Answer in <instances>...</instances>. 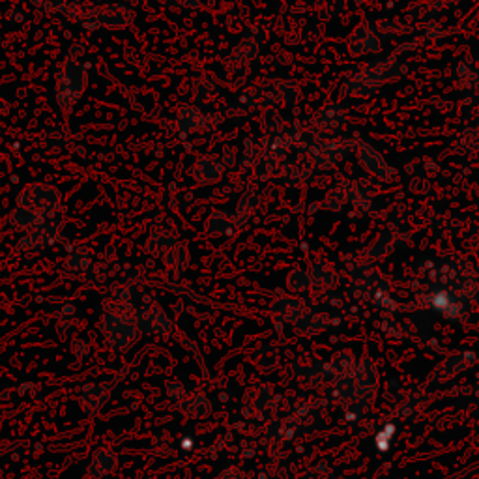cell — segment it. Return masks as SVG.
<instances>
[{"instance_id": "6da1fadb", "label": "cell", "mask_w": 479, "mask_h": 479, "mask_svg": "<svg viewBox=\"0 0 479 479\" xmlns=\"http://www.w3.org/2000/svg\"><path fill=\"white\" fill-rule=\"evenodd\" d=\"M111 395V386L109 384H94L88 388L83 389L81 395V406L84 408L86 414H96L103 408V404L107 403V399Z\"/></svg>"}, {"instance_id": "5b68a950", "label": "cell", "mask_w": 479, "mask_h": 479, "mask_svg": "<svg viewBox=\"0 0 479 479\" xmlns=\"http://www.w3.org/2000/svg\"><path fill=\"white\" fill-rule=\"evenodd\" d=\"M178 408L182 410V414H186L189 417H202L210 412V403L204 393L201 391H193L180 401Z\"/></svg>"}, {"instance_id": "8fae6325", "label": "cell", "mask_w": 479, "mask_h": 479, "mask_svg": "<svg viewBox=\"0 0 479 479\" xmlns=\"http://www.w3.org/2000/svg\"><path fill=\"white\" fill-rule=\"evenodd\" d=\"M216 479H249V476L243 472V470H240V468H227Z\"/></svg>"}, {"instance_id": "9c48e42d", "label": "cell", "mask_w": 479, "mask_h": 479, "mask_svg": "<svg viewBox=\"0 0 479 479\" xmlns=\"http://www.w3.org/2000/svg\"><path fill=\"white\" fill-rule=\"evenodd\" d=\"M278 360H279V356L273 348H262V350L255 356L257 365L260 369H264V371H270V369L275 367V365H278Z\"/></svg>"}, {"instance_id": "8992f818", "label": "cell", "mask_w": 479, "mask_h": 479, "mask_svg": "<svg viewBox=\"0 0 479 479\" xmlns=\"http://www.w3.org/2000/svg\"><path fill=\"white\" fill-rule=\"evenodd\" d=\"M116 468V455L107 450V447H101L94 453V458L90 463V476L94 478H103L107 474H111L112 470Z\"/></svg>"}, {"instance_id": "7a4b0ae2", "label": "cell", "mask_w": 479, "mask_h": 479, "mask_svg": "<svg viewBox=\"0 0 479 479\" xmlns=\"http://www.w3.org/2000/svg\"><path fill=\"white\" fill-rule=\"evenodd\" d=\"M322 371H324V365L315 354H307L306 352V354H299L296 360L292 361L294 376L304 378V380H315Z\"/></svg>"}, {"instance_id": "3957f363", "label": "cell", "mask_w": 479, "mask_h": 479, "mask_svg": "<svg viewBox=\"0 0 479 479\" xmlns=\"http://www.w3.org/2000/svg\"><path fill=\"white\" fill-rule=\"evenodd\" d=\"M472 356L470 354H457V356H452V358H447V360L440 365V367L437 369V373H434V380H450V378H455L457 375H460L463 371H466V369L472 365Z\"/></svg>"}, {"instance_id": "52a82bcc", "label": "cell", "mask_w": 479, "mask_h": 479, "mask_svg": "<svg viewBox=\"0 0 479 479\" xmlns=\"http://www.w3.org/2000/svg\"><path fill=\"white\" fill-rule=\"evenodd\" d=\"M271 401V388L270 386H257L245 395V410H249L253 414H260L268 408Z\"/></svg>"}, {"instance_id": "ba28073f", "label": "cell", "mask_w": 479, "mask_h": 479, "mask_svg": "<svg viewBox=\"0 0 479 479\" xmlns=\"http://www.w3.org/2000/svg\"><path fill=\"white\" fill-rule=\"evenodd\" d=\"M352 378H354L358 384H375L376 386V378H378V375H376V365L371 360H367V358H365V360H360L356 363Z\"/></svg>"}, {"instance_id": "30bf717a", "label": "cell", "mask_w": 479, "mask_h": 479, "mask_svg": "<svg viewBox=\"0 0 479 479\" xmlns=\"http://www.w3.org/2000/svg\"><path fill=\"white\" fill-rule=\"evenodd\" d=\"M304 479H334V470L326 465H319L311 468Z\"/></svg>"}, {"instance_id": "277c9868", "label": "cell", "mask_w": 479, "mask_h": 479, "mask_svg": "<svg viewBox=\"0 0 479 479\" xmlns=\"http://www.w3.org/2000/svg\"><path fill=\"white\" fill-rule=\"evenodd\" d=\"M356 363H358V360L350 352H339L337 356H334V360L328 365V373L332 376V382L335 384L339 380H345V378H350L354 375Z\"/></svg>"}]
</instances>
